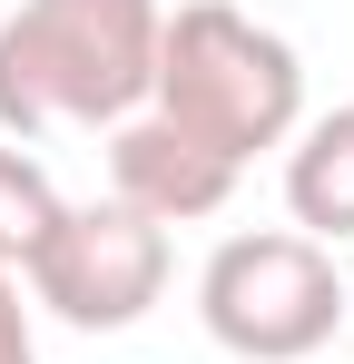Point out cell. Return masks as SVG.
Listing matches in <instances>:
<instances>
[{"mask_svg":"<svg viewBox=\"0 0 354 364\" xmlns=\"http://www.w3.org/2000/svg\"><path fill=\"white\" fill-rule=\"evenodd\" d=\"M0 364H40V335H30V305H20L10 266H0Z\"/></svg>","mask_w":354,"mask_h":364,"instance_id":"ba28073f","label":"cell"},{"mask_svg":"<svg viewBox=\"0 0 354 364\" xmlns=\"http://www.w3.org/2000/svg\"><path fill=\"white\" fill-rule=\"evenodd\" d=\"M286 207H295V227H305L315 246H345L354 237V99L295 128V148H286Z\"/></svg>","mask_w":354,"mask_h":364,"instance_id":"8992f818","label":"cell"},{"mask_svg":"<svg viewBox=\"0 0 354 364\" xmlns=\"http://www.w3.org/2000/svg\"><path fill=\"white\" fill-rule=\"evenodd\" d=\"M30 296L50 305L59 325H79V335H128L148 305L168 296V227H148L118 197H89L30 256Z\"/></svg>","mask_w":354,"mask_h":364,"instance_id":"277c9868","label":"cell"},{"mask_svg":"<svg viewBox=\"0 0 354 364\" xmlns=\"http://www.w3.org/2000/svg\"><path fill=\"white\" fill-rule=\"evenodd\" d=\"M236 178H246V168H227L217 148H197V138L168 128L158 109H138V119L109 128V197L138 207L148 227H207L236 197Z\"/></svg>","mask_w":354,"mask_h":364,"instance_id":"5b68a950","label":"cell"},{"mask_svg":"<svg viewBox=\"0 0 354 364\" xmlns=\"http://www.w3.org/2000/svg\"><path fill=\"white\" fill-rule=\"evenodd\" d=\"M158 0H20L0 20V138L118 128L158 89Z\"/></svg>","mask_w":354,"mask_h":364,"instance_id":"6da1fadb","label":"cell"},{"mask_svg":"<svg viewBox=\"0 0 354 364\" xmlns=\"http://www.w3.org/2000/svg\"><path fill=\"white\" fill-rule=\"evenodd\" d=\"M148 109L217 148L227 168H256L266 148H295L305 128V60L236 0H177L158 30V89Z\"/></svg>","mask_w":354,"mask_h":364,"instance_id":"7a4b0ae2","label":"cell"},{"mask_svg":"<svg viewBox=\"0 0 354 364\" xmlns=\"http://www.w3.org/2000/svg\"><path fill=\"white\" fill-rule=\"evenodd\" d=\"M59 217H69V197L50 187V168H40L30 148H10V138H0V266H10V276H30V256L59 237Z\"/></svg>","mask_w":354,"mask_h":364,"instance_id":"52a82bcc","label":"cell"},{"mask_svg":"<svg viewBox=\"0 0 354 364\" xmlns=\"http://www.w3.org/2000/svg\"><path fill=\"white\" fill-rule=\"evenodd\" d=\"M197 325L236 364H315L345 325V276L335 246L305 227H246L197 266Z\"/></svg>","mask_w":354,"mask_h":364,"instance_id":"3957f363","label":"cell"},{"mask_svg":"<svg viewBox=\"0 0 354 364\" xmlns=\"http://www.w3.org/2000/svg\"><path fill=\"white\" fill-rule=\"evenodd\" d=\"M315 364H325V355H315Z\"/></svg>","mask_w":354,"mask_h":364,"instance_id":"9c48e42d","label":"cell"}]
</instances>
